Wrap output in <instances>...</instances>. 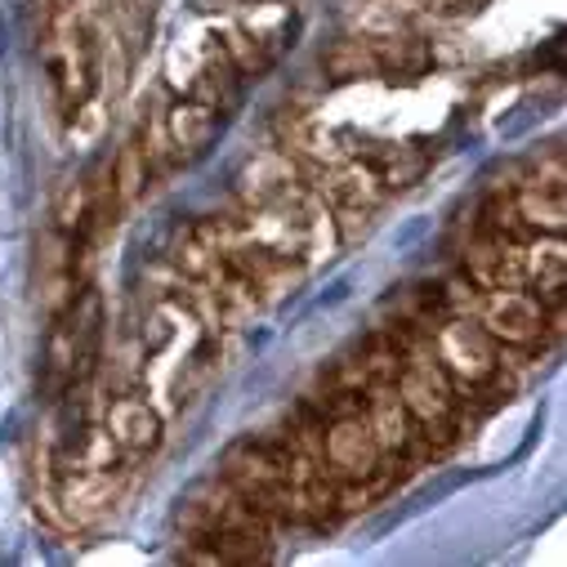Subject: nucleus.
I'll return each instance as SVG.
<instances>
[{
  "label": "nucleus",
  "instance_id": "nucleus-2",
  "mask_svg": "<svg viewBox=\"0 0 567 567\" xmlns=\"http://www.w3.org/2000/svg\"><path fill=\"white\" fill-rule=\"evenodd\" d=\"M215 474L224 483H233L272 527H296V496H291V483L281 474V461L272 456L268 439L250 434V439L228 443Z\"/></svg>",
  "mask_w": 567,
  "mask_h": 567
},
{
  "label": "nucleus",
  "instance_id": "nucleus-4",
  "mask_svg": "<svg viewBox=\"0 0 567 567\" xmlns=\"http://www.w3.org/2000/svg\"><path fill=\"white\" fill-rule=\"evenodd\" d=\"M322 452H327V470L336 483H367L380 496L398 483V470L384 461L367 411H344V415H327L322 430Z\"/></svg>",
  "mask_w": 567,
  "mask_h": 567
},
{
  "label": "nucleus",
  "instance_id": "nucleus-17",
  "mask_svg": "<svg viewBox=\"0 0 567 567\" xmlns=\"http://www.w3.org/2000/svg\"><path fill=\"white\" fill-rule=\"evenodd\" d=\"M112 197H116V206H134L138 197H144V188L153 184V166H148V153H144V138L138 134H130L125 144H121V153H116V162H112Z\"/></svg>",
  "mask_w": 567,
  "mask_h": 567
},
{
  "label": "nucleus",
  "instance_id": "nucleus-14",
  "mask_svg": "<svg viewBox=\"0 0 567 567\" xmlns=\"http://www.w3.org/2000/svg\"><path fill=\"white\" fill-rule=\"evenodd\" d=\"M94 76H99V41H94V28L90 23H76L72 41H68V68H63V103L76 107L90 90H94Z\"/></svg>",
  "mask_w": 567,
  "mask_h": 567
},
{
  "label": "nucleus",
  "instance_id": "nucleus-12",
  "mask_svg": "<svg viewBox=\"0 0 567 567\" xmlns=\"http://www.w3.org/2000/svg\"><path fill=\"white\" fill-rule=\"evenodd\" d=\"M318 68L327 81H375L380 76V59H375V45L367 37H336L331 45H322L318 54Z\"/></svg>",
  "mask_w": 567,
  "mask_h": 567
},
{
  "label": "nucleus",
  "instance_id": "nucleus-13",
  "mask_svg": "<svg viewBox=\"0 0 567 567\" xmlns=\"http://www.w3.org/2000/svg\"><path fill=\"white\" fill-rule=\"evenodd\" d=\"M514 210L532 233H563L567 228V188L558 184H514Z\"/></svg>",
  "mask_w": 567,
  "mask_h": 567
},
{
  "label": "nucleus",
  "instance_id": "nucleus-18",
  "mask_svg": "<svg viewBox=\"0 0 567 567\" xmlns=\"http://www.w3.org/2000/svg\"><path fill=\"white\" fill-rule=\"evenodd\" d=\"M215 264H219L215 241L197 228V219L184 224L179 237H175V246H171V268L179 272V281H206L215 272Z\"/></svg>",
  "mask_w": 567,
  "mask_h": 567
},
{
  "label": "nucleus",
  "instance_id": "nucleus-3",
  "mask_svg": "<svg viewBox=\"0 0 567 567\" xmlns=\"http://www.w3.org/2000/svg\"><path fill=\"white\" fill-rule=\"evenodd\" d=\"M434 358H439V367L447 371V380L456 384L461 398H470V393H478V389H487L492 380L505 375L501 344L470 313H452L434 327Z\"/></svg>",
  "mask_w": 567,
  "mask_h": 567
},
{
  "label": "nucleus",
  "instance_id": "nucleus-10",
  "mask_svg": "<svg viewBox=\"0 0 567 567\" xmlns=\"http://www.w3.org/2000/svg\"><path fill=\"white\" fill-rule=\"evenodd\" d=\"M162 130H166V138H171V148L188 162V157H202L215 138H219V130H224V112H215V107H206V103H197V99H175L171 107H166V116H162Z\"/></svg>",
  "mask_w": 567,
  "mask_h": 567
},
{
  "label": "nucleus",
  "instance_id": "nucleus-22",
  "mask_svg": "<svg viewBox=\"0 0 567 567\" xmlns=\"http://www.w3.org/2000/svg\"><path fill=\"white\" fill-rule=\"evenodd\" d=\"M241 6H268V0H241Z\"/></svg>",
  "mask_w": 567,
  "mask_h": 567
},
{
  "label": "nucleus",
  "instance_id": "nucleus-8",
  "mask_svg": "<svg viewBox=\"0 0 567 567\" xmlns=\"http://www.w3.org/2000/svg\"><path fill=\"white\" fill-rule=\"evenodd\" d=\"M523 264H527V291L549 313L563 309V291H567V246H563V233H536L523 246Z\"/></svg>",
  "mask_w": 567,
  "mask_h": 567
},
{
  "label": "nucleus",
  "instance_id": "nucleus-20",
  "mask_svg": "<svg viewBox=\"0 0 567 567\" xmlns=\"http://www.w3.org/2000/svg\"><path fill=\"white\" fill-rule=\"evenodd\" d=\"M153 10H157V0H107L112 32L130 45V59L144 50V41H148V32H153Z\"/></svg>",
  "mask_w": 567,
  "mask_h": 567
},
{
  "label": "nucleus",
  "instance_id": "nucleus-6",
  "mask_svg": "<svg viewBox=\"0 0 567 567\" xmlns=\"http://www.w3.org/2000/svg\"><path fill=\"white\" fill-rule=\"evenodd\" d=\"M121 483H125V470H85V465H68L63 478H59V514L68 523H94L103 518L116 501H121Z\"/></svg>",
  "mask_w": 567,
  "mask_h": 567
},
{
  "label": "nucleus",
  "instance_id": "nucleus-1",
  "mask_svg": "<svg viewBox=\"0 0 567 567\" xmlns=\"http://www.w3.org/2000/svg\"><path fill=\"white\" fill-rule=\"evenodd\" d=\"M175 527L184 532L179 558L184 563H219V567H250L272 554V523L219 474L202 478L179 496Z\"/></svg>",
  "mask_w": 567,
  "mask_h": 567
},
{
  "label": "nucleus",
  "instance_id": "nucleus-16",
  "mask_svg": "<svg viewBox=\"0 0 567 567\" xmlns=\"http://www.w3.org/2000/svg\"><path fill=\"white\" fill-rule=\"evenodd\" d=\"M371 45L380 59V76H420L434 63V45L415 32H393V37H380Z\"/></svg>",
  "mask_w": 567,
  "mask_h": 567
},
{
  "label": "nucleus",
  "instance_id": "nucleus-7",
  "mask_svg": "<svg viewBox=\"0 0 567 567\" xmlns=\"http://www.w3.org/2000/svg\"><path fill=\"white\" fill-rule=\"evenodd\" d=\"M300 184V162L281 148H268V153H255L241 175H237V206L241 210H259V206H272L277 197H287L291 188Z\"/></svg>",
  "mask_w": 567,
  "mask_h": 567
},
{
  "label": "nucleus",
  "instance_id": "nucleus-11",
  "mask_svg": "<svg viewBox=\"0 0 567 567\" xmlns=\"http://www.w3.org/2000/svg\"><path fill=\"white\" fill-rule=\"evenodd\" d=\"M241 76H237V68L224 59V50H219V41L210 45V54L202 59V68H197V76L188 81V99H197V103H206V107H215V112H233L237 103H241Z\"/></svg>",
  "mask_w": 567,
  "mask_h": 567
},
{
  "label": "nucleus",
  "instance_id": "nucleus-15",
  "mask_svg": "<svg viewBox=\"0 0 567 567\" xmlns=\"http://www.w3.org/2000/svg\"><path fill=\"white\" fill-rule=\"evenodd\" d=\"M362 157H367V166L380 175V184H384L389 193L420 184L424 171H430V157H424L415 144H375V148L362 153Z\"/></svg>",
  "mask_w": 567,
  "mask_h": 567
},
{
  "label": "nucleus",
  "instance_id": "nucleus-21",
  "mask_svg": "<svg viewBox=\"0 0 567 567\" xmlns=\"http://www.w3.org/2000/svg\"><path fill=\"white\" fill-rule=\"evenodd\" d=\"M371 215H375V210H362V206H331V219H327V224L336 228L340 246H353L358 237H367Z\"/></svg>",
  "mask_w": 567,
  "mask_h": 567
},
{
  "label": "nucleus",
  "instance_id": "nucleus-5",
  "mask_svg": "<svg viewBox=\"0 0 567 567\" xmlns=\"http://www.w3.org/2000/svg\"><path fill=\"white\" fill-rule=\"evenodd\" d=\"M103 430L107 439L121 447L125 461H144L162 447V434H166V420L162 411L148 402V398H138V393H116L107 398L103 406Z\"/></svg>",
  "mask_w": 567,
  "mask_h": 567
},
{
  "label": "nucleus",
  "instance_id": "nucleus-9",
  "mask_svg": "<svg viewBox=\"0 0 567 567\" xmlns=\"http://www.w3.org/2000/svg\"><path fill=\"white\" fill-rule=\"evenodd\" d=\"M313 179H318L313 193H318L322 202H331V206H362V210H375V206L389 197V188L380 184V175L367 166L362 153L349 157V162H340V166L318 171Z\"/></svg>",
  "mask_w": 567,
  "mask_h": 567
},
{
  "label": "nucleus",
  "instance_id": "nucleus-19",
  "mask_svg": "<svg viewBox=\"0 0 567 567\" xmlns=\"http://www.w3.org/2000/svg\"><path fill=\"white\" fill-rule=\"evenodd\" d=\"M219 50H224V59L237 68L241 81H259V76L272 68V54H268L241 23H228V28L219 32Z\"/></svg>",
  "mask_w": 567,
  "mask_h": 567
}]
</instances>
